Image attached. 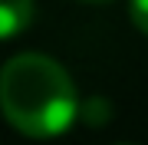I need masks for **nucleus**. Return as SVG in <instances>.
Returning <instances> with one entry per match:
<instances>
[{
	"instance_id": "nucleus-5",
	"label": "nucleus",
	"mask_w": 148,
	"mask_h": 145,
	"mask_svg": "<svg viewBox=\"0 0 148 145\" xmlns=\"http://www.w3.org/2000/svg\"><path fill=\"white\" fill-rule=\"evenodd\" d=\"M82 3H106V0H82Z\"/></svg>"
},
{
	"instance_id": "nucleus-4",
	"label": "nucleus",
	"mask_w": 148,
	"mask_h": 145,
	"mask_svg": "<svg viewBox=\"0 0 148 145\" xmlns=\"http://www.w3.org/2000/svg\"><path fill=\"white\" fill-rule=\"evenodd\" d=\"M86 109H89V112H86L89 122H102V119H109V102H106V99H92Z\"/></svg>"
},
{
	"instance_id": "nucleus-2",
	"label": "nucleus",
	"mask_w": 148,
	"mask_h": 145,
	"mask_svg": "<svg viewBox=\"0 0 148 145\" xmlns=\"http://www.w3.org/2000/svg\"><path fill=\"white\" fill-rule=\"evenodd\" d=\"M33 20V0H0V40L27 30Z\"/></svg>"
},
{
	"instance_id": "nucleus-1",
	"label": "nucleus",
	"mask_w": 148,
	"mask_h": 145,
	"mask_svg": "<svg viewBox=\"0 0 148 145\" xmlns=\"http://www.w3.org/2000/svg\"><path fill=\"white\" fill-rule=\"evenodd\" d=\"M0 109L16 132L53 139L79 115L69 73L43 53H20L0 69Z\"/></svg>"
},
{
	"instance_id": "nucleus-3",
	"label": "nucleus",
	"mask_w": 148,
	"mask_h": 145,
	"mask_svg": "<svg viewBox=\"0 0 148 145\" xmlns=\"http://www.w3.org/2000/svg\"><path fill=\"white\" fill-rule=\"evenodd\" d=\"M132 20L142 33H148V0H132Z\"/></svg>"
}]
</instances>
